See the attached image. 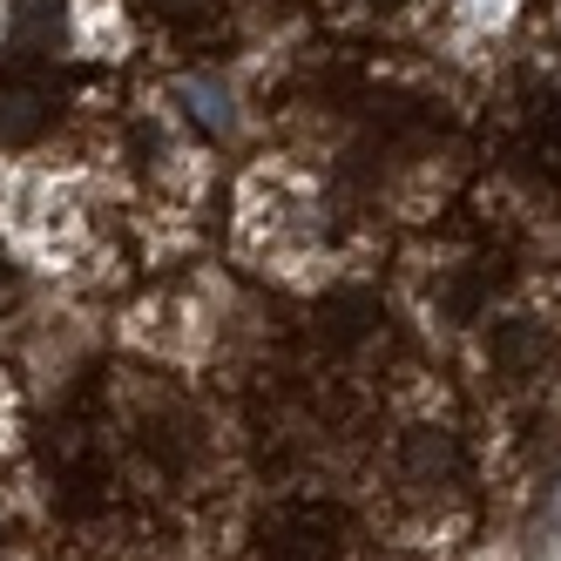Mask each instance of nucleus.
<instances>
[{"instance_id": "3", "label": "nucleus", "mask_w": 561, "mask_h": 561, "mask_svg": "<svg viewBox=\"0 0 561 561\" xmlns=\"http://www.w3.org/2000/svg\"><path fill=\"white\" fill-rule=\"evenodd\" d=\"M0 561H8V535H0Z\"/></svg>"}, {"instance_id": "1", "label": "nucleus", "mask_w": 561, "mask_h": 561, "mask_svg": "<svg viewBox=\"0 0 561 561\" xmlns=\"http://www.w3.org/2000/svg\"><path fill=\"white\" fill-rule=\"evenodd\" d=\"M55 115V89L42 75H14V82H0V142H27L34 129H48Z\"/></svg>"}, {"instance_id": "2", "label": "nucleus", "mask_w": 561, "mask_h": 561, "mask_svg": "<svg viewBox=\"0 0 561 561\" xmlns=\"http://www.w3.org/2000/svg\"><path fill=\"white\" fill-rule=\"evenodd\" d=\"M55 48H61V0H27V8L14 14L8 55H14V61H42V55H55Z\"/></svg>"}, {"instance_id": "4", "label": "nucleus", "mask_w": 561, "mask_h": 561, "mask_svg": "<svg viewBox=\"0 0 561 561\" xmlns=\"http://www.w3.org/2000/svg\"><path fill=\"white\" fill-rule=\"evenodd\" d=\"M379 8H399V0H379Z\"/></svg>"}]
</instances>
